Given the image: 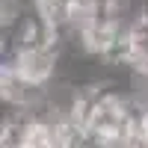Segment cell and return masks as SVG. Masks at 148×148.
Returning <instances> with one entry per match:
<instances>
[{"label": "cell", "mask_w": 148, "mask_h": 148, "mask_svg": "<svg viewBox=\"0 0 148 148\" xmlns=\"http://www.w3.org/2000/svg\"><path fill=\"white\" fill-rule=\"evenodd\" d=\"M136 125H139V130L148 136V110H139V119H136Z\"/></svg>", "instance_id": "6da1fadb"}]
</instances>
